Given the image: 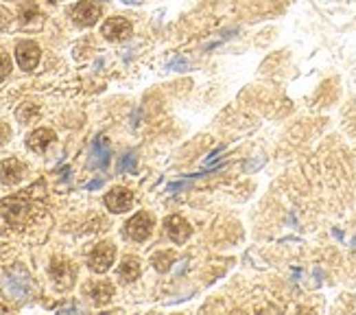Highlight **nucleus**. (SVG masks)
<instances>
[{
  "label": "nucleus",
  "mask_w": 356,
  "mask_h": 315,
  "mask_svg": "<svg viewBox=\"0 0 356 315\" xmlns=\"http://www.w3.org/2000/svg\"><path fill=\"white\" fill-rule=\"evenodd\" d=\"M109 158H112V149L105 136H98L96 141L90 147V167L92 169H105L109 165Z\"/></svg>",
  "instance_id": "1a4fd4ad"
},
{
  "label": "nucleus",
  "mask_w": 356,
  "mask_h": 315,
  "mask_svg": "<svg viewBox=\"0 0 356 315\" xmlns=\"http://www.w3.org/2000/svg\"><path fill=\"white\" fill-rule=\"evenodd\" d=\"M154 225H156V219L149 215V212H138V215H134L129 221H127L125 225V232L129 238H134V241H147V238L151 236V232H154Z\"/></svg>",
  "instance_id": "f257e3e1"
},
{
  "label": "nucleus",
  "mask_w": 356,
  "mask_h": 315,
  "mask_svg": "<svg viewBox=\"0 0 356 315\" xmlns=\"http://www.w3.org/2000/svg\"><path fill=\"white\" fill-rule=\"evenodd\" d=\"M11 72V57L7 53H0V81H5Z\"/></svg>",
  "instance_id": "a211bd4d"
},
{
  "label": "nucleus",
  "mask_w": 356,
  "mask_h": 315,
  "mask_svg": "<svg viewBox=\"0 0 356 315\" xmlns=\"http://www.w3.org/2000/svg\"><path fill=\"white\" fill-rule=\"evenodd\" d=\"M114 292H116V289H114V285L107 283V281H96L94 285L87 287V296L92 298V302L96 307L107 305V302L114 298Z\"/></svg>",
  "instance_id": "f8f14e48"
},
{
  "label": "nucleus",
  "mask_w": 356,
  "mask_h": 315,
  "mask_svg": "<svg viewBox=\"0 0 356 315\" xmlns=\"http://www.w3.org/2000/svg\"><path fill=\"white\" fill-rule=\"evenodd\" d=\"M101 33H103L105 40H109V42H123L132 35V22L127 18H109L103 24Z\"/></svg>",
  "instance_id": "423d86ee"
},
{
  "label": "nucleus",
  "mask_w": 356,
  "mask_h": 315,
  "mask_svg": "<svg viewBox=\"0 0 356 315\" xmlns=\"http://www.w3.org/2000/svg\"><path fill=\"white\" fill-rule=\"evenodd\" d=\"M55 141V134L50 132V130H46V128H42V130H35L31 136H29V141H27V145L33 149V151H37V154H42V151H46L48 149V145Z\"/></svg>",
  "instance_id": "4468645a"
},
{
  "label": "nucleus",
  "mask_w": 356,
  "mask_h": 315,
  "mask_svg": "<svg viewBox=\"0 0 356 315\" xmlns=\"http://www.w3.org/2000/svg\"><path fill=\"white\" fill-rule=\"evenodd\" d=\"M37 112H40V110H37V105H35V103H22V108L18 110V119L27 123L29 119L37 116Z\"/></svg>",
  "instance_id": "f3484780"
},
{
  "label": "nucleus",
  "mask_w": 356,
  "mask_h": 315,
  "mask_svg": "<svg viewBox=\"0 0 356 315\" xmlns=\"http://www.w3.org/2000/svg\"><path fill=\"white\" fill-rule=\"evenodd\" d=\"M114 256H116V247H114L112 243H107V241H103V243H98V245L90 252L87 265H90V270L96 272V274H105V272L112 267Z\"/></svg>",
  "instance_id": "f03ea898"
},
{
  "label": "nucleus",
  "mask_w": 356,
  "mask_h": 315,
  "mask_svg": "<svg viewBox=\"0 0 356 315\" xmlns=\"http://www.w3.org/2000/svg\"><path fill=\"white\" fill-rule=\"evenodd\" d=\"M140 276V258L138 256H125L118 265V278L123 283H134Z\"/></svg>",
  "instance_id": "ddd939ff"
},
{
  "label": "nucleus",
  "mask_w": 356,
  "mask_h": 315,
  "mask_svg": "<svg viewBox=\"0 0 356 315\" xmlns=\"http://www.w3.org/2000/svg\"><path fill=\"white\" fill-rule=\"evenodd\" d=\"M16 59L18 66L22 70H33L37 64H40V46L35 42H18L16 46Z\"/></svg>",
  "instance_id": "20e7f679"
},
{
  "label": "nucleus",
  "mask_w": 356,
  "mask_h": 315,
  "mask_svg": "<svg viewBox=\"0 0 356 315\" xmlns=\"http://www.w3.org/2000/svg\"><path fill=\"white\" fill-rule=\"evenodd\" d=\"M50 278L55 281L57 289H68L72 287V281H74V267L66 258H55L50 263Z\"/></svg>",
  "instance_id": "39448f33"
},
{
  "label": "nucleus",
  "mask_w": 356,
  "mask_h": 315,
  "mask_svg": "<svg viewBox=\"0 0 356 315\" xmlns=\"http://www.w3.org/2000/svg\"><path fill=\"white\" fill-rule=\"evenodd\" d=\"M101 18V7L92 0H81V3L72 9V20L81 24V27H92V24Z\"/></svg>",
  "instance_id": "6e6552de"
},
{
  "label": "nucleus",
  "mask_w": 356,
  "mask_h": 315,
  "mask_svg": "<svg viewBox=\"0 0 356 315\" xmlns=\"http://www.w3.org/2000/svg\"><path fill=\"white\" fill-rule=\"evenodd\" d=\"M125 3H138V0H125Z\"/></svg>",
  "instance_id": "aec40b11"
},
{
  "label": "nucleus",
  "mask_w": 356,
  "mask_h": 315,
  "mask_svg": "<svg viewBox=\"0 0 356 315\" xmlns=\"http://www.w3.org/2000/svg\"><path fill=\"white\" fill-rule=\"evenodd\" d=\"M132 204H134V193L125 186L112 188V191L105 195V206L112 212H125L132 208Z\"/></svg>",
  "instance_id": "0eeeda50"
},
{
  "label": "nucleus",
  "mask_w": 356,
  "mask_h": 315,
  "mask_svg": "<svg viewBox=\"0 0 356 315\" xmlns=\"http://www.w3.org/2000/svg\"><path fill=\"white\" fill-rule=\"evenodd\" d=\"M151 263H154V267L158 272H169L171 265L175 263V254L169 250H164V252H158V254H154V258H151Z\"/></svg>",
  "instance_id": "2eb2a0df"
},
{
  "label": "nucleus",
  "mask_w": 356,
  "mask_h": 315,
  "mask_svg": "<svg viewBox=\"0 0 356 315\" xmlns=\"http://www.w3.org/2000/svg\"><path fill=\"white\" fill-rule=\"evenodd\" d=\"M24 171H27V167H24L20 160L9 158L3 162V167H0V180H3V184H7V186H14L24 178Z\"/></svg>",
  "instance_id": "9b49d317"
},
{
  "label": "nucleus",
  "mask_w": 356,
  "mask_h": 315,
  "mask_svg": "<svg viewBox=\"0 0 356 315\" xmlns=\"http://www.w3.org/2000/svg\"><path fill=\"white\" fill-rule=\"evenodd\" d=\"M186 66H188V61H186L184 57H177L169 68H171V70H175V68H186Z\"/></svg>",
  "instance_id": "6ab92c4d"
},
{
  "label": "nucleus",
  "mask_w": 356,
  "mask_h": 315,
  "mask_svg": "<svg viewBox=\"0 0 356 315\" xmlns=\"http://www.w3.org/2000/svg\"><path fill=\"white\" fill-rule=\"evenodd\" d=\"M118 171L121 173H134L136 171V154H134V151H127V154L121 158Z\"/></svg>",
  "instance_id": "dca6fc26"
},
{
  "label": "nucleus",
  "mask_w": 356,
  "mask_h": 315,
  "mask_svg": "<svg viewBox=\"0 0 356 315\" xmlns=\"http://www.w3.org/2000/svg\"><path fill=\"white\" fill-rule=\"evenodd\" d=\"M5 292L9 296H14L16 300L27 298V294L31 292V278L22 270H14L5 278Z\"/></svg>",
  "instance_id": "7ed1b4c3"
},
{
  "label": "nucleus",
  "mask_w": 356,
  "mask_h": 315,
  "mask_svg": "<svg viewBox=\"0 0 356 315\" xmlns=\"http://www.w3.org/2000/svg\"><path fill=\"white\" fill-rule=\"evenodd\" d=\"M164 228H167V234L171 236L173 243H184L186 238L193 234V228H190V223L180 217V215H173L164 221Z\"/></svg>",
  "instance_id": "9d476101"
}]
</instances>
